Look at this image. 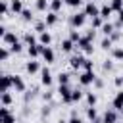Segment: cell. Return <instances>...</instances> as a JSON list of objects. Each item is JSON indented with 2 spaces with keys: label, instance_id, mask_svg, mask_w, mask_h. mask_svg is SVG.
I'll list each match as a JSON object with an SVG mask.
<instances>
[{
  "label": "cell",
  "instance_id": "6da1fadb",
  "mask_svg": "<svg viewBox=\"0 0 123 123\" xmlns=\"http://www.w3.org/2000/svg\"><path fill=\"white\" fill-rule=\"evenodd\" d=\"M85 19H86V13H85V12H83V13H73V15L69 17V23H71V27L79 29V27L85 25Z\"/></svg>",
  "mask_w": 123,
  "mask_h": 123
},
{
  "label": "cell",
  "instance_id": "7a4b0ae2",
  "mask_svg": "<svg viewBox=\"0 0 123 123\" xmlns=\"http://www.w3.org/2000/svg\"><path fill=\"white\" fill-rule=\"evenodd\" d=\"M94 81H96L94 71H83V73H81V77H79V83H81L83 86H88V85H92Z\"/></svg>",
  "mask_w": 123,
  "mask_h": 123
},
{
  "label": "cell",
  "instance_id": "3957f363",
  "mask_svg": "<svg viewBox=\"0 0 123 123\" xmlns=\"http://www.w3.org/2000/svg\"><path fill=\"white\" fill-rule=\"evenodd\" d=\"M58 92H60V96H62V102H65V104L71 102V92H73V90L69 88V85H60Z\"/></svg>",
  "mask_w": 123,
  "mask_h": 123
},
{
  "label": "cell",
  "instance_id": "277c9868",
  "mask_svg": "<svg viewBox=\"0 0 123 123\" xmlns=\"http://www.w3.org/2000/svg\"><path fill=\"white\" fill-rule=\"evenodd\" d=\"M40 83H42L44 86H50V85H52V73H50L48 67H42V69H40Z\"/></svg>",
  "mask_w": 123,
  "mask_h": 123
},
{
  "label": "cell",
  "instance_id": "5b68a950",
  "mask_svg": "<svg viewBox=\"0 0 123 123\" xmlns=\"http://www.w3.org/2000/svg\"><path fill=\"white\" fill-rule=\"evenodd\" d=\"M85 13H86L88 17H96V15H100V8H96L94 2H88V4L85 6Z\"/></svg>",
  "mask_w": 123,
  "mask_h": 123
},
{
  "label": "cell",
  "instance_id": "8992f818",
  "mask_svg": "<svg viewBox=\"0 0 123 123\" xmlns=\"http://www.w3.org/2000/svg\"><path fill=\"white\" fill-rule=\"evenodd\" d=\"M0 113H2V123H15V117L10 113L8 106H2L0 108Z\"/></svg>",
  "mask_w": 123,
  "mask_h": 123
},
{
  "label": "cell",
  "instance_id": "52a82bcc",
  "mask_svg": "<svg viewBox=\"0 0 123 123\" xmlns=\"http://www.w3.org/2000/svg\"><path fill=\"white\" fill-rule=\"evenodd\" d=\"M102 123H117V110H108L102 117Z\"/></svg>",
  "mask_w": 123,
  "mask_h": 123
},
{
  "label": "cell",
  "instance_id": "ba28073f",
  "mask_svg": "<svg viewBox=\"0 0 123 123\" xmlns=\"http://www.w3.org/2000/svg\"><path fill=\"white\" fill-rule=\"evenodd\" d=\"M111 106H113V110H117V111H121V110H123V90H117V94L113 96Z\"/></svg>",
  "mask_w": 123,
  "mask_h": 123
},
{
  "label": "cell",
  "instance_id": "9c48e42d",
  "mask_svg": "<svg viewBox=\"0 0 123 123\" xmlns=\"http://www.w3.org/2000/svg\"><path fill=\"white\" fill-rule=\"evenodd\" d=\"M42 48H44V46H42L40 42H37V44H33V46H29V50H27V52H29V56H31V58L35 60L37 56H40V54H42Z\"/></svg>",
  "mask_w": 123,
  "mask_h": 123
},
{
  "label": "cell",
  "instance_id": "30bf717a",
  "mask_svg": "<svg viewBox=\"0 0 123 123\" xmlns=\"http://www.w3.org/2000/svg\"><path fill=\"white\" fill-rule=\"evenodd\" d=\"M40 56L44 58V62H46V63H52V62H54V58H56V56H54V50H52L50 46H44Z\"/></svg>",
  "mask_w": 123,
  "mask_h": 123
},
{
  "label": "cell",
  "instance_id": "8fae6325",
  "mask_svg": "<svg viewBox=\"0 0 123 123\" xmlns=\"http://www.w3.org/2000/svg\"><path fill=\"white\" fill-rule=\"evenodd\" d=\"M25 69H27V73H31V75H35V73H38L40 71V65H38V62H35L33 58L27 62V65H25Z\"/></svg>",
  "mask_w": 123,
  "mask_h": 123
},
{
  "label": "cell",
  "instance_id": "7c38bea8",
  "mask_svg": "<svg viewBox=\"0 0 123 123\" xmlns=\"http://www.w3.org/2000/svg\"><path fill=\"white\" fill-rule=\"evenodd\" d=\"M0 83H2V92H8L10 86H13V79H12V75H2Z\"/></svg>",
  "mask_w": 123,
  "mask_h": 123
},
{
  "label": "cell",
  "instance_id": "4fadbf2b",
  "mask_svg": "<svg viewBox=\"0 0 123 123\" xmlns=\"http://www.w3.org/2000/svg\"><path fill=\"white\" fill-rule=\"evenodd\" d=\"M12 79H13V88H15V92H23V90H25L23 79H21L19 75H12Z\"/></svg>",
  "mask_w": 123,
  "mask_h": 123
},
{
  "label": "cell",
  "instance_id": "5bb4252c",
  "mask_svg": "<svg viewBox=\"0 0 123 123\" xmlns=\"http://www.w3.org/2000/svg\"><path fill=\"white\" fill-rule=\"evenodd\" d=\"M2 40H4V44H6V46H12V44H15V42H17V37H15V33H10V31H8V33L2 37Z\"/></svg>",
  "mask_w": 123,
  "mask_h": 123
},
{
  "label": "cell",
  "instance_id": "9a60e30c",
  "mask_svg": "<svg viewBox=\"0 0 123 123\" xmlns=\"http://www.w3.org/2000/svg\"><path fill=\"white\" fill-rule=\"evenodd\" d=\"M83 63H85V58H83V56H73V58L69 60V65H71L73 69H79V67H83Z\"/></svg>",
  "mask_w": 123,
  "mask_h": 123
},
{
  "label": "cell",
  "instance_id": "2e32d148",
  "mask_svg": "<svg viewBox=\"0 0 123 123\" xmlns=\"http://www.w3.org/2000/svg\"><path fill=\"white\" fill-rule=\"evenodd\" d=\"M44 23H46L48 27L56 25V23H58V13H56V12H48V13H46V19H44Z\"/></svg>",
  "mask_w": 123,
  "mask_h": 123
},
{
  "label": "cell",
  "instance_id": "e0dca14e",
  "mask_svg": "<svg viewBox=\"0 0 123 123\" xmlns=\"http://www.w3.org/2000/svg\"><path fill=\"white\" fill-rule=\"evenodd\" d=\"M10 8H12V12H13V13H21V12L25 10L21 0H12V2H10Z\"/></svg>",
  "mask_w": 123,
  "mask_h": 123
},
{
  "label": "cell",
  "instance_id": "ac0fdd59",
  "mask_svg": "<svg viewBox=\"0 0 123 123\" xmlns=\"http://www.w3.org/2000/svg\"><path fill=\"white\" fill-rule=\"evenodd\" d=\"M111 12H113V8H111V4H110V6L106 4V6H102V8H100V17H102V19H110V15H111Z\"/></svg>",
  "mask_w": 123,
  "mask_h": 123
},
{
  "label": "cell",
  "instance_id": "d6986e66",
  "mask_svg": "<svg viewBox=\"0 0 123 123\" xmlns=\"http://www.w3.org/2000/svg\"><path fill=\"white\" fill-rule=\"evenodd\" d=\"M38 42H40L42 46H48V44L52 42V37H50V33H46V31H44V33H40V35H38Z\"/></svg>",
  "mask_w": 123,
  "mask_h": 123
},
{
  "label": "cell",
  "instance_id": "ffe728a7",
  "mask_svg": "<svg viewBox=\"0 0 123 123\" xmlns=\"http://www.w3.org/2000/svg\"><path fill=\"white\" fill-rule=\"evenodd\" d=\"M60 46H62V50H63V52H71V50H73V46H75V42H73L71 38H65V40H62V44H60Z\"/></svg>",
  "mask_w": 123,
  "mask_h": 123
},
{
  "label": "cell",
  "instance_id": "44dd1931",
  "mask_svg": "<svg viewBox=\"0 0 123 123\" xmlns=\"http://www.w3.org/2000/svg\"><path fill=\"white\" fill-rule=\"evenodd\" d=\"M63 4H65L63 0H52V2H50V12H56V13H58Z\"/></svg>",
  "mask_w": 123,
  "mask_h": 123
},
{
  "label": "cell",
  "instance_id": "7402d4cb",
  "mask_svg": "<svg viewBox=\"0 0 123 123\" xmlns=\"http://www.w3.org/2000/svg\"><path fill=\"white\" fill-rule=\"evenodd\" d=\"M100 31H102L106 37H110V35L113 33V25H111V23H104V25L100 27Z\"/></svg>",
  "mask_w": 123,
  "mask_h": 123
},
{
  "label": "cell",
  "instance_id": "603a6c76",
  "mask_svg": "<svg viewBox=\"0 0 123 123\" xmlns=\"http://www.w3.org/2000/svg\"><path fill=\"white\" fill-rule=\"evenodd\" d=\"M86 117H88L90 121H96V119H98V115H96V110H94V106H88V108H86Z\"/></svg>",
  "mask_w": 123,
  "mask_h": 123
},
{
  "label": "cell",
  "instance_id": "cb8c5ba5",
  "mask_svg": "<svg viewBox=\"0 0 123 123\" xmlns=\"http://www.w3.org/2000/svg\"><path fill=\"white\" fill-rule=\"evenodd\" d=\"M10 52H12V50H8V46H2V48H0V62H6V60L10 58Z\"/></svg>",
  "mask_w": 123,
  "mask_h": 123
},
{
  "label": "cell",
  "instance_id": "d4e9b609",
  "mask_svg": "<svg viewBox=\"0 0 123 123\" xmlns=\"http://www.w3.org/2000/svg\"><path fill=\"white\" fill-rule=\"evenodd\" d=\"M85 98H86V104H88V106H96V100H98V98H96L94 92H88Z\"/></svg>",
  "mask_w": 123,
  "mask_h": 123
},
{
  "label": "cell",
  "instance_id": "484cf974",
  "mask_svg": "<svg viewBox=\"0 0 123 123\" xmlns=\"http://www.w3.org/2000/svg\"><path fill=\"white\" fill-rule=\"evenodd\" d=\"M48 0H37V10L38 12H44V10H48Z\"/></svg>",
  "mask_w": 123,
  "mask_h": 123
},
{
  "label": "cell",
  "instance_id": "4316f807",
  "mask_svg": "<svg viewBox=\"0 0 123 123\" xmlns=\"http://www.w3.org/2000/svg\"><path fill=\"white\" fill-rule=\"evenodd\" d=\"M69 38H71V40H73L75 44H79V40H81L83 37L79 35V31H69Z\"/></svg>",
  "mask_w": 123,
  "mask_h": 123
},
{
  "label": "cell",
  "instance_id": "83f0119b",
  "mask_svg": "<svg viewBox=\"0 0 123 123\" xmlns=\"http://www.w3.org/2000/svg\"><path fill=\"white\" fill-rule=\"evenodd\" d=\"M58 81H60V85H69V73H60Z\"/></svg>",
  "mask_w": 123,
  "mask_h": 123
},
{
  "label": "cell",
  "instance_id": "f1b7e54d",
  "mask_svg": "<svg viewBox=\"0 0 123 123\" xmlns=\"http://www.w3.org/2000/svg\"><path fill=\"white\" fill-rule=\"evenodd\" d=\"M81 98H83V92H81L79 88H75V90L71 92V102H79Z\"/></svg>",
  "mask_w": 123,
  "mask_h": 123
},
{
  "label": "cell",
  "instance_id": "f546056e",
  "mask_svg": "<svg viewBox=\"0 0 123 123\" xmlns=\"http://www.w3.org/2000/svg\"><path fill=\"white\" fill-rule=\"evenodd\" d=\"M111 8H113V12H121L123 10V0H111Z\"/></svg>",
  "mask_w": 123,
  "mask_h": 123
},
{
  "label": "cell",
  "instance_id": "4dcf8cb0",
  "mask_svg": "<svg viewBox=\"0 0 123 123\" xmlns=\"http://www.w3.org/2000/svg\"><path fill=\"white\" fill-rule=\"evenodd\" d=\"M102 21H104V19H102L100 15H96V17H92V27H94V29H100V27L104 25Z\"/></svg>",
  "mask_w": 123,
  "mask_h": 123
},
{
  "label": "cell",
  "instance_id": "1f68e13d",
  "mask_svg": "<svg viewBox=\"0 0 123 123\" xmlns=\"http://www.w3.org/2000/svg\"><path fill=\"white\" fill-rule=\"evenodd\" d=\"M111 42H113V40H111L110 37H106V38H104V40L100 42V46H102L104 50H110V48H111Z\"/></svg>",
  "mask_w": 123,
  "mask_h": 123
},
{
  "label": "cell",
  "instance_id": "d6a6232c",
  "mask_svg": "<svg viewBox=\"0 0 123 123\" xmlns=\"http://www.w3.org/2000/svg\"><path fill=\"white\" fill-rule=\"evenodd\" d=\"M12 104V96L10 92H2V106H10Z\"/></svg>",
  "mask_w": 123,
  "mask_h": 123
},
{
  "label": "cell",
  "instance_id": "836d02e7",
  "mask_svg": "<svg viewBox=\"0 0 123 123\" xmlns=\"http://www.w3.org/2000/svg\"><path fill=\"white\" fill-rule=\"evenodd\" d=\"M21 17H23V19H25V21H31V19H33V12H31V10H27V8H25V10H23V12H21Z\"/></svg>",
  "mask_w": 123,
  "mask_h": 123
},
{
  "label": "cell",
  "instance_id": "e575fe53",
  "mask_svg": "<svg viewBox=\"0 0 123 123\" xmlns=\"http://www.w3.org/2000/svg\"><path fill=\"white\" fill-rule=\"evenodd\" d=\"M111 54H113V58H115V60H123V48H113V50H111Z\"/></svg>",
  "mask_w": 123,
  "mask_h": 123
},
{
  "label": "cell",
  "instance_id": "d590c367",
  "mask_svg": "<svg viewBox=\"0 0 123 123\" xmlns=\"http://www.w3.org/2000/svg\"><path fill=\"white\" fill-rule=\"evenodd\" d=\"M25 42H27V46H33V44H37V40H35V37H33L31 33H27V35H25Z\"/></svg>",
  "mask_w": 123,
  "mask_h": 123
},
{
  "label": "cell",
  "instance_id": "8d00e7d4",
  "mask_svg": "<svg viewBox=\"0 0 123 123\" xmlns=\"http://www.w3.org/2000/svg\"><path fill=\"white\" fill-rule=\"evenodd\" d=\"M21 48H23V46H21V42H19V40H17L15 44H12V46H10V50H12L13 54H19V52H21Z\"/></svg>",
  "mask_w": 123,
  "mask_h": 123
},
{
  "label": "cell",
  "instance_id": "74e56055",
  "mask_svg": "<svg viewBox=\"0 0 123 123\" xmlns=\"http://www.w3.org/2000/svg\"><path fill=\"white\" fill-rule=\"evenodd\" d=\"M63 2H65L69 8H77V6H81V2H83V0H63Z\"/></svg>",
  "mask_w": 123,
  "mask_h": 123
},
{
  "label": "cell",
  "instance_id": "f35d334b",
  "mask_svg": "<svg viewBox=\"0 0 123 123\" xmlns=\"http://www.w3.org/2000/svg\"><path fill=\"white\" fill-rule=\"evenodd\" d=\"M83 67H85V71H92V67H94V63H92L90 60H85V63H83Z\"/></svg>",
  "mask_w": 123,
  "mask_h": 123
},
{
  "label": "cell",
  "instance_id": "ab89813d",
  "mask_svg": "<svg viewBox=\"0 0 123 123\" xmlns=\"http://www.w3.org/2000/svg\"><path fill=\"white\" fill-rule=\"evenodd\" d=\"M8 12H10V6H8V2H2V15L6 17V15H8Z\"/></svg>",
  "mask_w": 123,
  "mask_h": 123
},
{
  "label": "cell",
  "instance_id": "60d3db41",
  "mask_svg": "<svg viewBox=\"0 0 123 123\" xmlns=\"http://www.w3.org/2000/svg\"><path fill=\"white\" fill-rule=\"evenodd\" d=\"M35 29H37V33L40 35V33H44V29H46V23H37V27H35Z\"/></svg>",
  "mask_w": 123,
  "mask_h": 123
},
{
  "label": "cell",
  "instance_id": "b9f144b4",
  "mask_svg": "<svg viewBox=\"0 0 123 123\" xmlns=\"http://www.w3.org/2000/svg\"><path fill=\"white\" fill-rule=\"evenodd\" d=\"M67 123H83V119H79L77 115H71V119H69Z\"/></svg>",
  "mask_w": 123,
  "mask_h": 123
},
{
  "label": "cell",
  "instance_id": "7bdbcfd3",
  "mask_svg": "<svg viewBox=\"0 0 123 123\" xmlns=\"http://www.w3.org/2000/svg\"><path fill=\"white\" fill-rule=\"evenodd\" d=\"M115 85H117V86H123V75H121V77H117V79H115Z\"/></svg>",
  "mask_w": 123,
  "mask_h": 123
},
{
  "label": "cell",
  "instance_id": "ee69618b",
  "mask_svg": "<svg viewBox=\"0 0 123 123\" xmlns=\"http://www.w3.org/2000/svg\"><path fill=\"white\" fill-rule=\"evenodd\" d=\"M111 67H113V65H111V62H106V63H104V69H106V71H108V69H111Z\"/></svg>",
  "mask_w": 123,
  "mask_h": 123
},
{
  "label": "cell",
  "instance_id": "f6af8a7d",
  "mask_svg": "<svg viewBox=\"0 0 123 123\" xmlns=\"http://www.w3.org/2000/svg\"><path fill=\"white\" fill-rule=\"evenodd\" d=\"M119 23H121V25H123V10H121V12H119Z\"/></svg>",
  "mask_w": 123,
  "mask_h": 123
},
{
  "label": "cell",
  "instance_id": "bcb514c9",
  "mask_svg": "<svg viewBox=\"0 0 123 123\" xmlns=\"http://www.w3.org/2000/svg\"><path fill=\"white\" fill-rule=\"evenodd\" d=\"M58 123H65V121H58Z\"/></svg>",
  "mask_w": 123,
  "mask_h": 123
},
{
  "label": "cell",
  "instance_id": "7dc6e473",
  "mask_svg": "<svg viewBox=\"0 0 123 123\" xmlns=\"http://www.w3.org/2000/svg\"><path fill=\"white\" fill-rule=\"evenodd\" d=\"M121 115H123V110H121Z\"/></svg>",
  "mask_w": 123,
  "mask_h": 123
},
{
  "label": "cell",
  "instance_id": "c3c4849f",
  "mask_svg": "<svg viewBox=\"0 0 123 123\" xmlns=\"http://www.w3.org/2000/svg\"><path fill=\"white\" fill-rule=\"evenodd\" d=\"M92 2H94V0H92Z\"/></svg>",
  "mask_w": 123,
  "mask_h": 123
}]
</instances>
